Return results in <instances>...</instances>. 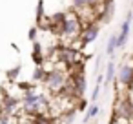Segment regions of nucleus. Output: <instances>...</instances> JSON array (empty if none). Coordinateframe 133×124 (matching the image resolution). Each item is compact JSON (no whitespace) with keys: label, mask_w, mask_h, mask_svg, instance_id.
Instances as JSON below:
<instances>
[{"label":"nucleus","mask_w":133,"mask_h":124,"mask_svg":"<svg viewBox=\"0 0 133 124\" xmlns=\"http://www.w3.org/2000/svg\"><path fill=\"white\" fill-rule=\"evenodd\" d=\"M49 106H51V102H49L48 93L38 91V88H35V86H28V89H26V93L22 97V109H24V113L33 115V117L46 115Z\"/></svg>","instance_id":"obj_1"},{"label":"nucleus","mask_w":133,"mask_h":124,"mask_svg":"<svg viewBox=\"0 0 133 124\" xmlns=\"http://www.w3.org/2000/svg\"><path fill=\"white\" fill-rule=\"evenodd\" d=\"M84 29V24L80 20V15L77 11H66L64 18L60 22L58 37L64 40V44H73L75 40L80 38V33Z\"/></svg>","instance_id":"obj_2"},{"label":"nucleus","mask_w":133,"mask_h":124,"mask_svg":"<svg viewBox=\"0 0 133 124\" xmlns=\"http://www.w3.org/2000/svg\"><path fill=\"white\" fill-rule=\"evenodd\" d=\"M44 88L53 93V95H60V93H68L69 89V79H68V73L60 68H53V69H48L44 80H42Z\"/></svg>","instance_id":"obj_3"},{"label":"nucleus","mask_w":133,"mask_h":124,"mask_svg":"<svg viewBox=\"0 0 133 124\" xmlns=\"http://www.w3.org/2000/svg\"><path fill=\"white\" fill-rule=\"evenodd\" d=\"M55 62L66 68H77L78 64H82L80 49L73 44H58L55 48Z\"/></svg>","instance_id":"obj_4"},{"label":"nucleus","mask_w":133,"mask_h":124,"mask_svg":"<svg viewBox=\"0 0 133 124\" xmlns=\"http://www.w3.org/2000/svg\"><path fill=\"white\" fill-rule=\"evenodd\" d=\"M80 68H82V64H78L77 68H73L75 71H73V75H71V79H69V84H71V93H73L75 97H82V95L86 93V89H88L86 75H84V71H82Z\"/></svg>","instance_id":"obj_5"},{"label":"nucleus","mask_w":133,"mask_h":124,"mask_svg":"<svg viewBox=\"0 0 133 124\" xmlns=\"http://www.w3.org/2000/svg\"><path fill=\"white\" fill-rule=\"evenodd\" d=\"M131 22H133V11H128V15H126V18L122 20L120 29H118V33H117V49H120V48H124V46L128 44V40H129V31H131Z\"/></svg>","instance_id":"obj_6"},{"label":"nucleus","mask_w":133,"mask_h":124,"mask_svg":"<svg viewBox=\"0 0 133 124\" xmlns=\"http://www.w3.org/2000/svg\"><path fill=\"white\" fill-rule=\"evenodd\" d=\"M117 84L124 86V88H131L133 86V64L129 62H122L118 66V71H117Z\"/></svg>","instance_id":"obj_7"},{"label":"nucleus","mask_w":133,"mask_h":124,"mask_svg":"<svg viewBox=\"0 0 133 124\" xmlns=\"http://www.w3.org/2000/svg\"><path fill=\"white\" fill-rule=\"evenodd\" d=\"M115 113L118 115V119H122L126 122H131L133 120V100L129 97L120 99L115 106Z\"/></svg>","instance_id":"obj_8"},{"label":"nucleus","mask_w":133,"mask_h":124,"mask_svg":"<svg viewBox=\"0 0 133 124\" xmlns=\"http://www.w3.org/2000/svg\"><path fill=\"white\" fill-rule=\"evenodd\" d=\"M98 33H100V22H91V24L84 26L78 42H80L82 46H88V44H91L93 40H97ZM82 46H80V48H82Z\"/></svg>","instance_id":"obj_9"},{"label":"nucleus","mask_w":133,"mask_h":124,"mask_svg":"<svg viewBox=\"0 0 133 124\" xmlns=\"http://www.w3.org/2000/svg\"><path fill=\"white\" fill-rule=\"evenodd\" d=\"M115 15V0H102L100 2V13H98V22L100 24H109Z\"/></svg>","instance_id":"obj_10"},{"label":"nucleus","mask_w":133,"mask_h":124,"mask_svg":"<svg viewBox=\"0 0 133 124\" xmlns=\"http://www.w3.org/2000/svg\"><path fill=\"white\" fill-rule=\"evenodd\" d=\"M22 108V100H18L17 97H4L2 100V108H0V111L2 113H8V115H17L18 109Z\"/></svg>","instance_id":"obj_11"},{"label":"nucleus","mask_w":133,"mask_h":124,"mask_svg":"<svg viewBox=\"0 0 133 124\" xmlns=\"http://www.w3.org/2000/svg\"><path fill=\"white\" fill-rule=\"evenodd\" d=\"M31 58L35 60L37 66H42L44 60H46V51H42V44L38 40L33 42V53H31Z\"/></svg>","instance_id":"obj_12"},{"label":"nucleus","mask_w":133,"mask_h":124,"mask_svg":"<svg viewBox=\"0 0 133 124\" xmlns=\"http://www.w3.org/2000/svg\"><path fill=\"white\" fill-rule=\"evenodd\" d=\"M115 79H117V66H115V62H113V58H111V60H108V64H106V71H104V86H109Z\"/></svg>","instance_id":"obj_13"},{"label":"nucleus","mask_w":133,"mask_h":124,"mask_svg":"<svg viewBox=\"0 0 133 124\" xmlns=\"http://www.w3.org/2000/svg\"><path fill=\"white\" fill-rule=\"evenodd\" d=\"M102 0H71L73 9H82V8H95L100 6Z\"/></svg>","instance_id":"obj_14"},{"label":"nucleus","mask_w":133,"mask_h":124,"mask_svg":"<svg viewBox=\"0 0 133 124\" xmlns=\"http://www.w3.org/2000/svg\"><path fill=\"white\" fill-rule=\"evenodd\" d=\"M117 51V33H113L106 44V55L108 57H113V53Z\"/></svg>","instance_id":"obj_15"},{"label":"nucleus","mask_w":133,"mask_h":124,"mask_svg":"<svg viewBox=\"0 0 133 124\" xmlns=\"http://www.w3.org/2000/svg\"><path fill=\"white\" fill-rule=\"evenodd\" d=\"M97 113H98V106H97V102H91V104H89V108H88V111H86L84 124H88L91 119H95V117H97Z\"/></svg>","instance_id":"obj_16"},{"label":"nucleus","mask_w":133,"mask_h":124,"mask_svg":"<svg viewBox=\"0 0 133 124\" xmlns=\"http://www.w3.org/2000/svg\"><path fill=\"white\" fill-rule=\"evenodd\" d=\"M46 73H48V69H46V66H44V64H42V66H37V69H35V73H33V80L42 82V80H44V77H46Z\"/></svg>","instance_id":"obj_17"},{"label":"nucleus","mask_w":133,"mask_h":124,"mask_svg":"<svg viewBox=\"0 0 133 124\" xmlns=\"http://www.w3.org/2000/svg\"><path fill=\"white\" fill-rule=\"evenodd\" d=\"M29 124H55L49 117H46V115H38V117H35L33 120H29Z\"/></svg>","instance_id":"obj_18"},{"label":"nucleus","mask_w":133,"mask_h":124,"mask_svg":"<svg viewBox=\"0 0 133 124\" xmlns=\"http://www.w3.org/2000/svg\"><path fill=\"white\" fill-rule=\"evenodd\" d=\"M0 124H18V122L15 120L13 115H8V113H2V111H0Z\"/></svg>","instance_id":"obj_19"},{"label":"nucleus","mask_w":133,"mask_h":124,"mask_svg":"<svg viewBox=\"0 0 133 124\" xmlns=\"http://www.w3.org/2000/svg\"><path fill=\"white\" fill-rule=\"evenodd\" d=\"M100 86H102V84H97L95 89L91 91V102H97V99H98V95H100V89H102Z\"/></svg>","instance_id":"obj_20"},{"label":"nucleus","mask_w":133,"mask_h":124,"mask_svg":"<svg viewBox=\"0 0 133 124\" xmlns=\"http://www.w3.org/2000/svg\"><path fill=\"white\" fill-rule=\"evenodd\" d=\"M37 35H38V28L35 26V28H31V29H29L28 37H29V40H33V42H35V40H37Z\"/></svg>","instance_id":"obj_21"}]
</instances>
